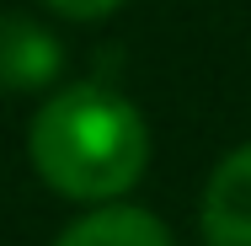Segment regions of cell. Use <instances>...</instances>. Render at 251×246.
<instances>
[{
    "mask_svg": "<svg viewBox=\"0 0 251 246\" xmlns=\"http://www.w3.org/2000/svg\"><path fill=\"white\" fill-rule=\"evenodd\" d=\"M53 16H70V22H101V16H112L123 0H43Z\"/></svg>",
    "mask_w": 251,
    "mask_h": 246,
    "instance_id": "obj_5",
    "label": "cell"
},
{
    "mask_svg": "<svg viewBox=\"0 0 251 246\" xmlns=\"http://www.w3.org/2000/svg\"><path fill=\"white\" fill-rule=\"evenodd\" d=\"M27 155H32V171L59 198L101 209V203H118L145 177L150 129L123 91L101 81H80V86L53 91L32 112Z\"/></svg>",
    "mask_w": 251,
    "mask_h": 246,
    "instance_id": "obj_1",
    "label": "cell"
},
{
    "mask_svg": "<svg viewBox=\"0 0 251 246\" xmlns=\"http://www.w3.org/2000/svg\"><path fill=\"white\" fill-rule=\"evenodd\" d=\"M198 219L208 246H251V145L230 150L214 166Z\"/></svg>",
    "mask_w": 251,
    "mask_h": 246,
    "instance_id": "obj_3",
    "label": "cell"
},
{
    "mask_svg": "<svg viewBox=\"0 0 251 246\" xmlns=\"http://www.w3.org/2000/svg\"><path fill=\"white\" fill-rule=\"evenodd\" d=\"M53 246H171V230L139 203H101L64 225Z\"/></svg>",
    "mask_w": 251,
    "mask_h": 246,
    "instance_id": "obj_4",
    "label": "cell"
},
{
    "mask_svg": "<svg viewBox=\"0 0 251 246\" xmlns=\"http://www.w3.org/2000/svg\"><path fill=\"white\" fill-rule=\"evenodd\" d=\"M64 70V49L27 11H0V91H43Z\"/></svg>",
    "mask_w": 251,
    "mask_h": 246,
    "instance_id": "obj_2",
    "label": "cell"
}]
</instances>
